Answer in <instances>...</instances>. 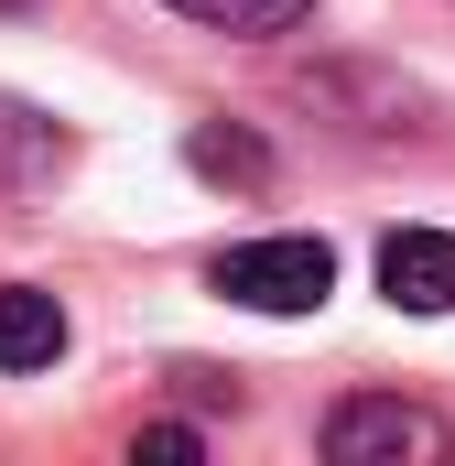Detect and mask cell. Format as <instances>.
<instances>
[{"label":"cell","instance_id":"6da1fadb","mask_svg":"<svg viewBox=\"0 0 455 466\" xmlns=\"http://www.w3.org/2000/svg\"><path fill=\"white\" fill-rule=\"evenodd\" d=\"M337 466H445L455 456V423L434 401H401V390H358L326 412V434H315Z\"/></svg>","mask_w":455,"mask_h":466},{"label":"cell","instance_id":"7a4b0ae2","mask_svg":"<svg viewBox=\"0 0 455 466\" xmlns=\"http://www.w3.org/2000/svg\"><path fill=\"white\" fill-rule=\"evenodd\" d=\"M217 293H228V304H249V315H315V304L337 293V249L304 238V228L238 238V249H217Z\"/></svg>","mask_w":455,"mask_h":466},{"label":"cell","instance_id":"3957f363","mask_svg":"<svg viewBox=\"0 0 455 466\" xmlns=\"http://www.w3.org/2000/svg\"><path fill=\"white\" fill-rule=\"evenodd\" d=\"M66 163H76V130H66L55 109H33V98H11V87H0V207L44 196Z\"/></svg>","mask_w":455,"mask_h":466},{"label":"cell","instance_id":"277c9868","mask_svg":"<svg viewBox=\"0 0 455 466\" xmlns=\"http://www.w3.org/2000/svg\"><path fill=\"white\" fill-rule=\"evenodd\" d=\"M379 293L401 315H455V228H390L379 238Z\"/></svg>","mask_w":455,"mask_h":466},{"label":"cell","instance_id":"5b68a950","mask_svg":"<svg viewBox=\"0 0 455 466\" xmlns=\"http://www.w3.org/2000/svg\"><path fill=\"white\" fill-rule=\"evenodd\" d=\"M66 304L44 293V282H0V380H22V369H55L66 358Z\"/></svg>","mask_w":455,"mask_h":466},{"label":"cell","instance_id":"8992f818","mask_svg":"<svg viewBox=\"0 0 455 466\" xmlns=\"http://www.w3.org/2000/svg\"><path fill=\"white\" fill-rule=\"evenodd\" d=\"M185 163H196L207 185H249V196L271 185V141L238 130V119H196V130H185Z\"/></svg>","mask_w":455,"mask_h":466},{"label":"cell","instance_id":"52a82bcc","mask_svg":"<svg viewBox=\"0 0 455 466\" xmlns=\"http://www.w3.org/2000/svg\"><path fill=\"white\" fill-rule=\"evenodd\" d=\"M163 11H185V22H207V33H293L315 0H163Z\"/></svg>","mask_w":455,"mask_h":466},{"label":"cell","instance_id":"ba28073f","mask_svg":"<svg viewBox=\"0 0 455 466\" xmlns=\"http://www.w3.org/2000/svg\"><path fill=\"white\" fill-rule=\"evenodd\" d=\"M130 456H152V466H196V456H207V434H196V423H141V434H130Z\"/></svg>","mask_w":455,"mask_h":466}]
</instances>
